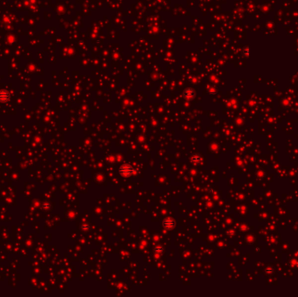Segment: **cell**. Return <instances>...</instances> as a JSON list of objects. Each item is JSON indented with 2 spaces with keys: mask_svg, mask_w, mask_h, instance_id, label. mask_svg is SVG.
<instances>
[{
  "mask_svg": "<svg viewBox=\"0 0 298 297\" xmlns=\"http://www.w3.org/2000/svg\"><path fill=\"white\" fill-rule=\"evenodd\" d=\"M9 93L6 92V91H1L0 92V100L2 101H4V100H7L9 99Z\"/></svg>",
  "mask_w": 298,
  "mask_h": 297,
  "instance_id": "obj_1",
  "label": "cell"
}]
</instances>
